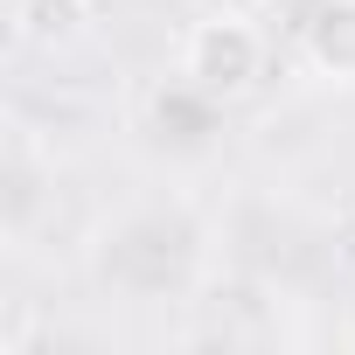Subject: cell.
<instances>
[{"instance_id": "cell-1", "label": "cell", "mask_w": 355, "mask_h": 355, "mask_svg": "<svg viewBox=\"0 0 355 355\" xmlns=\"http://www.w3.org/2000/svg\"><path fill=\"white\" fill-rule=\"evenodd\" d=\"M258 77H265V35L244 15H202L189 28V42H182V84H196L216 105H230Z\"/></svg>"}, {"instance_id": "cell-2", "label": "cell", "mask_w": 355, "mask_h": 355, "mask_svg": "<svg viewBox=\"0 0 355 355\" xmlns=\"http://www.w3.org/2000/svg\"><path fill=\"white\" fill-rule=\"evenodd\" d=\"M300 63L320 84H355V0H320L300 21Z\"/></svg>"}, {"instance_id": "cell-3", "label": "cell", "mask_w": 355, "mask_h": 355, "mask_svg": "<svg viewBox=\"0 0 355 355\" xmlns=\"http://www.w3.org/2000/svg\"><path fill=\"white\" fill-rule=\"evenodd\" d=\"M91 8L98 0H15V35L35 49H70V42H84Z\"/></svg>"}, {"instance_id": "cell-4", "label": "cell", "mask_w": 355, "mask_h": 355, "mask_svg": "<svg viewBox=\"0 0 355 355\" xmlns=\"http://www.w3.org/2000/svg\"><path fill=\"white\" fill-rule=\"evenodd\" d=\"M21 348H28V306H15L8 327H0V355H21Z\"/></svg>"}]
</instances>
